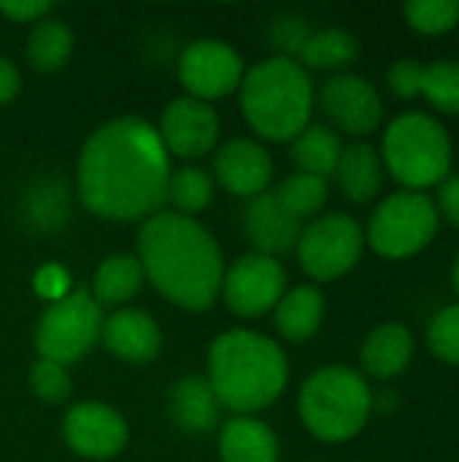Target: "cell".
<instances>
[{
    "mask_svg": "<svg viewBox=\"0 0 459 462\" xmlns=\"http://www.w3.org/2000/svg\"><path fill=\"white\" fill-rule=\"evenodd\" d=\"M68 284H70V282H68V273H65L62 268H57V265H46V268H41L38 276H35V290H38L43 298H49L51 303L68 295Z\"/></svg>",
    "mask_w": 459,
    "mask_h": 462,
    "instance_id": "cell-36",
    "label": "cell"
},
{
    "mask_svg": "<svg viewBox=\"0 0 459 462\" xmlns=\"http://www.w3.org/2000/svg\"><path fill=\"white\" fill-rule=\"evenodd\" d=\"M357 51H360V43L352 32L341 27H327V30L308 35V41L300 49V57L308 68L333 70V68L349 65L357 57Z\"/></svg>",
    "mask_w": 459,
    "mask_h": 462,
    "instance_id": "cell-27",
    "label": "cell"
},
{
    "mask_svg": "<svg viewBox=\"0 0 459 462\" xmlns=\"http://www.w3.org/2000/svg\"><path fill=\"white\" fill-rule=\"evenodd\" d=\"M103 344L111 355L127 363H149L160 355L162 336L157 322L135 309H122L103 322Z\"/></svg>",
    "mask_w": 459,
    "mask_h": 462,
    "instance_id": "cell-17",
    "label": "cell"
},
{
    "mask_svg": "<svg viewBox=\"0 0 459 462\" xmlns=\"http://www.w3.org/2000/svg\"><path fill=\"white\" fill-rule=\"evenodd\" d=\"M22 211H24V219H27L30 227H35V230H57L70 217L68 189L62 187L60 179H38L24 195Z\"/></svg>",
    "mask_w": 459,
    "mask_h": 462,
    "instance_id": "cell-25",
    "label": "cell"
},
{
    "mask_svg": "<svg viewBox=\"0 0 459 462\" xmlns=\"http://www.w3.org/2000/svg\"><path fill=\"white\" fill-rule=\"evenodd\" d=\"M371 403V390L357 371L327 365L303 384L300 420L317 439L338 444L354 439L365 428Z\"/></svg>",
    "mask_w": 459,
    "mask_h": 462,
    "instance_id": "cell-5",
    "label": "cell"
},
{
    "mask_svg": "<svg viewBox=\"0 0 459 462\" xmlns=\"http://www.w3.org/2000/svg\"><path fill=\"white\" fill-rule=\"evenodd\" d=\"M219 398L203 376H184L170 393V417L189 436H206L219 425Z\"/></svg>",
    "mask_w": 459,
    "mask_h": 462,
    "instance_id": "cell-18",
    "label": "cell"
},
{
    "mask_svg": "<svg viewBox=\"0 0 459 462\" xmlns=\"http://www.w3.org/2000/svg\"><path fill=\"white\" fill-rule=\"evenodd\" d=\"M308 30H306V24L300 22V19H292V16H284V19H279L276 22V27H273V41L281 46V49H287V51H298L300 54V49H303V43L308 41Z\"/></svg>",
    "mask_w": 459,
    "mask_h": 462,
    "instance_id": "cell-35",
    "label": "cell"
},
{
    "mask_svg": "<svg viewBox=\"0 0 459 462\" xmlns=\"http://www.w3.org/2000/svg\"><path fill=\"white\" fill-rule=\"evenodd\" d=\"M51 8L46 0H0V14L11 22H35Z\"/></svg>",
    "mask_w": 459,
    "mask_h": 462,
    "instance_id": "cell-37",
    "label": "cell"
},
{
    "mask_svg": "<svg viewBox=\"0 0 459 462\" xmlns=\"http://www.w3.org/2000/svg\"><path fill=\"white\" fill-rule=\"evenodd\" d=\"M422 73H425V68L417 60H398V62H392V68L387 73V84L398 97L411 100V97L422 95Z\"/></svg>",
    "mask_w": 459,
    "mask_h": 462,
    "instance_id": "cell-34",
    "label": "cell"
},
{
    "mask_svg": "<svg viewBox=\"0 0 459 462\" xmlns=\"http://www.w3.org/2000/svg\"><path fill=\"white\" fill-rule=\"evenodd\" d=\"M214 171L227 192L241 198H257L265 192L273 176V162L260 143L249 138H235L219 149Z\"/></svg>",
    "mask_w": 459,
    "mask_h": 462,
    "instance_id": "cell-16",
    "label": "cell"
},
{
    "mask_svg": "<svg viewBox=\"0 0 459 462\" xmlns=\"http://www.w3.org/2000/svg\"><path fill=\"white\" fill-rule=\"evenodd\" d=\"M341 152L344 146L338 135L325 125L306 127L292 143V160L300 165V173H311L319 179H327L330 173H335Z\"/></svg>",
    "mask_w": 459,
    "mask_h": 462,
    "instance_id": "cell-23",
    "label": "cell"
},
{
    "mask_svg": "<svg viewBox=\"0 0 459 462\" xmlns=\"http://www.w3.org/2000/svg\"><path fill=\"white\" fill-rule=\"evenodd\" d=\"M363 227L349 214H327L303 227L298 257L311 279L333 282L354 268L363 254Z\"/></svg>",
    "mask_w": 459,
    "mask_h": 462,
    "instance_id": "cell-9",
    "label": "cell"
},
{
    "mask_svg": "<svg viewBox=\"0 0 459 462\" xmlns=\"http://www.w3.org/2000/svg\"><path fill=\"white\" fill-rule=\"evenodd\" d=\"M103 330L100 303L89 292H70L54 300L38 322L35 346L43 360L68 365L81 360Z\"/></svg>",
    "mask_w": 459,
    "mask_h": 462,
    "instance_id": "cell-8",
    "label": "cell"
},
{
    "mask_svg": "<svg viewBox=\"0 0 459 462\" xmlns=\"http://www.w3.org/2000/svg\"><path fill=\"white\" fill-rule=\"evenodd\" d=\"M160 141L165 152L179 157H203L219 141V116L216 111L195 97H179L168 103L162 114Z\"/></svg>",
    "mask_w": 459,
    "mask_h": 462,
    "instance_id": "cell-13",
    "label": "cell"
},
{
    "mask_svg": "<svg viewBox=\"0 0 459 462\" xmlns=\"http://www.w3.org/2000/svg\"><path fill=\"white\" fill-rule=\"evenodd\" d=\"M143 284V268L138 257L114 254L95 273V300L103 306H122L138 295Z\"/></svg>",
    "mask_w": 459,
    "mask_h": 462,
    "instance_id": "cell-24",
    "label": "cell"
},
{
    "mask_svg": "<svg viewBox=\"0 0 459 462\" xmlns=\"http://www.w3.org/2000/svg\"><path fill=\"white\" fill-rule=\"evenodd\" d=\"M414 357V336L398 322L379 325L363 344V368L376 379H392L409 368Z\"/></svg>",
    "mask_w": 459,
    "mask_h": 462,
    "instance_id": "cell-19",
    "label": "cell"
},
{
    "mask_svg": "<svg viewBox=\"0 0 459 462\" xmlns=\"http://www.w3.org/2000/svg\"><path fill=\"white\" fill-rule=\"evenodd\" d=\"M384 162L411 192L446 179L452 168V138L430 114H403L384 133Z\"/></svg>",
    "mask_w": 459,
    "mask_h": 462,
    "instance_id": "cell-6",
    "label": "cell"
},
{
    "mask_svg": "<svg viewBox=\"0 0 459 462\" xmlns=\"http://www.w3.org/2000/svg\"><path fill=\"white\" fill-rule=\"evenodd\" d=\"M335 176L341 184V192L352 203H368L381 189V157L371 143H352L341 152V160L335 165Z\"/></svg>",
    "mask_w": 459,
    "mask_h": 462,
    "instance_id": "cell-21",
    "label": "cell"
},
{
    "mask_svg": "<svg viewBox=\"0 0 459 462\" xmlns=\"http://www.w3.org/2000/svg\"><path fill=\"white\" fill-rule=\"evenodd\" d=\"M322 106L330 114V119L352 135L373 133L384 116L376 87L368 79L354 76V73L330 79L322 92Z\"/></svg>",
    "mask_w": 459,
    "mask_h": 462,
    "instance_id": "cell-14",
    "label": "cell"
},
{
    "mask_svg": "<svg viewBox=\"0 0 459 462\" xmlns=\"http://www.w3.org/2000/svg\"><path fill=\"white\" fill-rule=\"evenodd\" d=\"M284 287H287L284 268L279 265V260L265 254L241 257L222 279L225 303L238 317H260L271 311L284 298Z\"/></svg>",
    "mask_w": 459,
    "mask_h": 462,
    "instance_id": "cell-10",
    "label": "cell"
},
{
    "mask_svg": "<svg viewBox=\"0 0 459 462\" xmlns=\"http://www.w3.org/2000/svg\"><path fill=\"white\" fill-rule=\"evenodd\" d=\"M222 462H279L273 430L254 417H235L219 436Z\"/></svg>",
    "mask_w": 459,
    "mask_h": 462,
    "instance_id": "cell-20",
    "label": "cell"
},
{
    "mask_svg": "<svg viewBox=\"0 0 459 462\" xmlns=\"http://www.w3.org/2000/svg\"><path fill=\"white\" fill-rule=\"evenodd\" d=\"M438 230V208L422 192H395L373 211L368 225L371 246L392 260L417 254Z\"/></svg>",
    "mask_w": 459,
    "mask_h": 462,
    "instance_id": "cell-7",
    "label": "cell"
},
{
    "mask_svg": "<svg viewBox=\"0 0 459 462\" xmlns=\"http://www.w3.org/2000/svg\"><path fill=\"white\" fill-rule=\"evenodd\" d=\"M403 14L414 30L436 35L457 27L459 0H414L403 5Z\"/></svg>",
    "mask_w": 459,
    "mask_h": 462,
    "instance_id": "cell-31",
    "label": "cell"
},
{
    "mask_svg": "<svg viewBox=\"0 0 459 462\" xmlns=\"http://www.w3.org/2000/svg\"><path fill=\"white\" fill-rule=\"evenodd\" d=\"M73 51V32L60 19H43L32 27L27 41V57L35 70H60Z\"/></svg>",
    "mask_w": 459,
    "mask_h": 462,
    "instance_id": "cell-26",
    "label": "cell"
},
{
    "mask_svg": "<svg viewBox=\"0 0 459 462\" xmlns=\"http://www.w3.org/2000/svg\"><path fill=\"white\" fill-rule=\"evenodd\" d=\"M168 181L170 165L160 133L138 116L103 125L78 157V195L106 219L133 222L154 214L168 200Z\"/></svg>",
    "mask_w": 459,
    "mask_h": 462,
    "instance_id": "cell-1",
    "label": "cell"
},
{
    "mask_svg": "<svg viewBox=\"0 0 459 462\" xmlns=\"http://www.w3.org/2000/svg\"><path fill=\"white\" fill-rule=\"evenodd\" d=\"M243 73V62L238 51L222 41L206 38L187 46L179 62L181 84L195 100H214L230 95Z\"/></svg>",
    "mask_w": 459,
    "mask_h": 462,
    "instance_id": "cell-11",
    "label": "cell"
},
{
    "mask_svg": "<svg viewBox=\"0 0 459 462\" xmlns=\"http://www.w3.org/2000/svg\"><path fill=\"white\" fill-rule=\"evenodd\" d=\"M214 198V179L200 168H181L170 173L168 200L179 208V214H197Z\"/></svg>",
    "mask_w": 459,
    "mask_h": 462,
    "instance_id": "cell-29",
    "label": "cell"
},
{
    "mask_svg": "<svg viewBox=\"0 0 459 462\" xmlns=\"http://www.w3.org/2000/svg\"><path fill=\"white\" fill-rule=\"evenodd\" d=\"M438 203H441V211L446 214V219L459 227V176H452L444 181V187L438 192Z\"/></svg>",
    "mask_w": 459,
    "mask_h": 462,
    "instance_id": "cell-38",
    "label": "cell"
},
{
    "mask_svg": "<svg viewBox=\"0 0 459 462\" xmlns=\"http://www.w3.org/2000/svg\"><path fill=\"white\" fill-rule=\"evenodd\" d=\"M452 279H454V287H457V292H459V254H457V260H454V273H452Z\"/></svg>",
    "mask_w": 459,
    "mask_h": 462,
    "instance_id": "cell-40",
    "label": "cell"
},
{
    "mask_svg": "<svg viewBox=\"0 0 459 462\" xmlns=\"http://www.w3.org/2000/svg\"><path fill=\"white\" fill-rule=\"evenodd\" d=\"M287 357L265 336L230 330L219 336L208 355V384L219 403L246 414L271 406L287 387Z\"/></svg>",
    "mask_w": 459,
    "mask_h": 462,
    "instance_id": "cell-3",
    "label": "cell"
},
{
    "mask_svg": "<svg viewBox=\"0 0 459 462\" xmlns=\"http://www.w3.org/2000/svg\"><path fill=\"white\" fill-rule=\"evenodd\" d=\"M243 227L249 241L265 257H276L295 249L303 233V222L279 203L276 192L249 198V206L243 211Z\"/></svg>",
    "mask_w": 459,
    "mask_h": 462,
    "instance_id": "cell-15",
    "label": "cell"
},
{
    "mask_svg": "<svg viewBox=\"0 0 459 462\" xmlns=\"http://www.w3.org/2000/svg\"><path fill=\"white\" fill-rule=\"evenodd\" d=\"M276 198L292 217H298L303 222L306 217L317 214L325 206L327 181L319 176H311V173H295L281 181V187L276 189Z\"/></svg>",
    "mask_w": 459,
    "mask_h": 462,
    "instance_id": "cell-28",
    "label": "cell"
},
{
    "mask_svg": "<svg viewBox=\"0 0 459 462\" xmlns=\"http://www.w3.org/2000/svg\"><path fill=\"white\" fill-rule=\"evenodd\" d=\"M311 79L289 57L254 65L241 87V106L249 125L268 141L298 138L311 119Z\"/></svg>",
    "mask_w": 459,
    "mask_h": 462,
    "instance_id": "cell-4",
    "label": "cell"
},
{
    "mask_svg": "<svg viewBox=\"0 0 459 462\" xmlns=\"http://www.w3.org/2000/svg\"><path fill=\"white\" fill-rule=\"evenodd\" d=\"M30 387L43 403H62L70 395V376L65 365L41 357L30 371Z\"/></svg>",
    "mask_w": 459,
    "mask_h": 462,
    "instance_id": "cell-33",
    "label": "cell"
},
{
    "mask_svg": "<svg viewBox=\"0 0 459 462\" xmlns=\"http://www.w3.org/2000/svg\"><path fill=\"white\" fill-rule=\"evenodd\" d=\"M427 344L444 363L459 365V306H449L433 317Z\"/></svg>",
    "mask_w": 459,
    "mask_h": 462,
    "instance_id": "cell-32",
    "label": "cell"
},
{
    "mask_svg": "<svg viewBox=\"0 0 459 462\" xmlns=\"http://www.w3.org/2000/svg\"><path fill=\"white\" fill-rule=\"evenodd\" d=\"M422 95L446 114H459V62L438 60L422 73Z\"/></svg>",
    "mask_w": 459,
    "mask_h": 462,
    "instance_id": "cell-30",
    "label": "cell"
},
{
    "mask_svg": "<svg viewBox=\"0 0 459 462\" xmlns=\"http://www.w3.org/2000/svg\"><path fill=\"white\" fill-rule=\"evenodd\" d=\"M143 276L176 306L206 311L222 290V252L192 217L154 214L138 236Z\"/></svg>",
    "mask_w": 459,
    "mask_h": 462,
    "instance_id": "cell-2",
    "label": "cell"
},
{
    "mask_svg": "<svg viewBox=\"0 0 459 462\" xmlns=\"http://www.w3.org/2000/svg\"><path fill=\"white\" fill-rule=\"evenodd\" d=\"M325 317V298L317 287H298L276 303V328L289 341L311 338Z\"/></svg>",
    "mask_w": 459,
    "mask_h": 462,
    "instance_id": "cell-22",
    "label": "cell"
},
{
    "mask_svg": "<svg viewBox=\"0 0 459 462\" xmlns=\"http://www.w3.org/2000/svg\"><path fill=\"white\" fill-rule=\"evenodd\" d=\"M19 92V70L11 60L0 57V103H8Z\"/></svg>",
    "mask_w": 459,
    "mask_h": 462,
    "instance_id": "cell-39",
    "label": "cell"
},
{
    "mask_svg": "<svg viewBox=\"0 0 459 462\" xmlns=\"http://www.w3.org/2000/svg\"><path fill=\"white\" fill-rule=\"evenodd\" d=\"M68 447L89 460H108L127 444V422L106 403H78L62 422Z\"/></svg>",
    "mask_w": 459,
    "mask_h": 462,
    "instance_id": "cell-12",
    "label": "cell"
}]
</instances>
